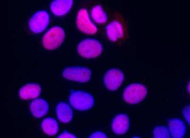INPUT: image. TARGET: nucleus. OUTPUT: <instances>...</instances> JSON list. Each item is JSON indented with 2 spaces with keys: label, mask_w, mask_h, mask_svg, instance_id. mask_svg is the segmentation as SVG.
Segmentation results:
<instances>
[{
  "label": "nucleus",
  "mask_w": 190,
  "mask_h": 138,
  "mask_svg": "<svg viewBox=\"0 0 190 138\" xmlns=\"http://www.w3.org/2000/svg\"><path fill=\"white\" fill-rule=\"evenodd\" d=\"M41 126L44 132L49 135H55L58 130L57 122L55 119L52 118H47L44 119L42 122Z\"/></svg>",
  "instance_id": "dca6fc26"
},
{
  "label": "nucleus",
  "mask_w": 190,
  "mask_h": 138,
  "mask_svg": "<svg viewBox=\"0 0 190 138\" xmlns=\"http://www.w3.org/2000/svg\"><path fill=\"white\" fill-rule=\"evenodd\" d=\"M153 136L155 138L170 137V133L166 126H161L155 128L153 131Z\"/></svg>",
  "instance_id": "a211bd4d"
},
{
  "label": "nucleus",
  "mask_w": 190,
  "mask_h": 138,
  "mask_svg": "<svg viewBox=\"0 0 190 138\" xmlns=\"http://www.w3.org/2000/svg\"><path fill=\"white\" fill-rule=\"evenodd\" d=\"M106 30L108 37L112 41H116L123 36L122 26L118 21H113L109 24L107 26Z\"/></svg>",
  "instance_id": "2eb2a0df"
},
{
  "label": "nucleus",
  "mask_w": 190,
  "mask_h": 138,
  "mask_svg": "<svg viewBox=\"0 0 190 138\" xmlns=\"http://www.w3.org/2000/svg\"><path fill=\"white\" fill-rule=\"evenodd\" d=\"M65 37L64 30L60 27L55 26L45 34L42 39L43 44L47 49H55L61 45Z\"/></svg>",
  "instance_id": "f03ea898"
},
{
  "label": "nucleus",
  "mask_w": 190,
  "mask_h": 138,
  "mask_svg": "<svg viewBox=\"0 0 190 138\" xmlns=\"http://www.w3.org/2000/svg\"><path fill=\"white\" fill-rule=\"evenodd\" d=\"M124 79L122 71L117 69H112L106 73L104 81L105 86L110 90L118 89L121 85Z\"/></svg>",
  "instance_id": "0eeeda50"
},
{
  "label": "nucleus",
  "mask_w": 190,
  "mask_h": 138,
  "mask_svg": "<svg viewBox=\"0 0 190 138\" xmlns=\"http://www.w3.org/2000/svg\"><path fill=\"white\" fill-rule=\"evenodd\" d=\"M105 134L101 132H93L89 136L90 138H107Z\"/></svg>",
  "instance_id": "aec40b11"
},
{
  "label": "nucleus",
  "mask_w": 190,
  "mask_h": 138,
  "mask_svg": "<svg viewBox=\"0 0 190 138\" xmlns=\"http://www.w3.org/2000/svg\"><path fill=\"white\" fill-rule=\"evenodd\" d=\"M56 112L58 119L63 123L70 122L73 117V111L71 108L65 102H60L57 105Z\"/></svg>",
  "instance_id": "9b49d317"
},
{
  "label": "nucleus",
  "mask_w": 190,
  "mask_h": 138,
  "mask_svg": "<svg viewBox=\"0 0 190 138\" xmlns=\"http://www.w3.org/2000/svg\"><path fill=\"white\" fill-rule=\"evenodd\" d=\"M41 89L40 86L35 83L28 84L23 87L20 89L19 95L23 99L34 98L40 94Z\"/></svg>",
  "instance_id": "9d476101"
},
{
  "label": "nucleus",
  "mask_w": 190,
  "mask_h": 138,
  "mask_svg": "<svg viewBox=\"0 0 190 138\" xmlns=\"http://www.w3.org/2000/svg\"><path fill=\"white\" fill-rule=\"evenodd\" d=\"M170 133L174 138H183L186 132V127L184 122L177 119H172L168 121Z\"/></svg>",
  "instance_id": "ddd939ff"
},
{
  "label": "nucleus",
  "mask_w": 190,
  "mask_h": 138,
  "mask_svg": "<svg viewBox=\"0 0 190 138\" xmlns=\"http://www.w3.org/2000/svg\"><path fill=\"white\" fill-rule=\"evenodd\" d=\"M58 138H76L73 134L66 131H65L57 137Z\"/></svg>",
  "instance_id": "412c9836"
},
{
  "label": "nucleus",
  "mask_w": 190,
  "mask_h": 138,
  "mask_svg": "<svg viewBox=\"0 0 190 138\" xmlns=\"http://www.w3.org/2000/svg\"><path fill=\"white\" fill-rule=\"evenodd\" d=\"M77 25L81 31L86 33L92 34L97 31L96 27L90 20L87 12L84 9H81L78 13Z\"/></svg>",
  "instance_id": "6e6552de"
},
{
  "label": "nucleus",
  "mask_w": 190,
  "mask_h": 138,
  "mask_svg": "<svg viewBox=\"0 0 190 138\" xmlns=\"http://www.w3.org/2000/svg\"><path fill=\"white\" fill-rule=\"evenodd\" d=\"M103 49L101 44L98 41L92 39H87L79 44L77 50L79 54L86 58L96 57L101 53Z\"/></svg>",
  "instance_id": "7ed1b4c3"
},
{
  "label": "nucleus",
  "mask_w": 190,
  "mask_h": 138,
  "mask_svg": "<svg viewBox=\"0 0 190 138\" xmlns=\"http://www.w3.org/2000/svg\"><path fill=\"white\" fill-rule=\"evenodd\" d=\"M30 109L32 115L35 117L40 118L45 115L49 109V106L44 100L38 98L31 103Z\"/></svg>",
  "instance_id": "f8f14e48"
},
{
  "label": "nucleus",
  "mask_w": 190,
  "mask_h": 138,
  "mask_svg": "<svg viewBox=\"0 0 190 138\" xmlns=\"http://www.w3.org/2000/svg\"><path fill=\"white\" fill-rule=\"evenodd\" d=\"M49 21L48 13L45 11H39L30 18L29 23L31 30L35 33H41L47 26Z\"/></svg>",
  "instance_id": "423d86ee"
},
{
  "label": "nucleus",
  "mask_w": 190,
  "mask_h": 138,
  "mask_svg": "<svg viewBox=\"0 0 190 138\" xmlns=\"http://www.w3.org/2000/svg\"><path fill=\"white\" fill-rule=\"evenodd\" d=\"M147 93L146 88L143 85L133 84L128 86L123 92V98L127 103L134 104L142 100Z\"/></svg>",
  "instance_id": "20e7f679"
},
{
  "label": "nucleus",
  "mask_w": 190,
  "mask_h": 138,
  "mask_svg": "<svg viewBox=\"0 0 190 138\" xmlns=\"http://www.w3.org/2000/svg\"><path fill=\"white\" fill-rule=\"evenodd\" d=\"M72 4L71 0H54L51 3V9L52 12L57 16H62L67 13Z\"/></svg>",
  "instance_id": "4468645a"
},
{
  "label": "nucleus",
  "mask_w": 190,
  "mask_h": 138,
  "mask_svg": "<svg viewBox=\"0 0 190 138\" xmlns=\"http://www.w3.org/2000/svg\"><path fill=\"white\" fill-rule=\"evenodd\" d=\"M129 126V117L124 114H120L116 116L112 123L113 131L118 135L124 134L128 130Z\"/></svg>",
  "instance_id": "1a4fd4ad"
},
{
  "label": "nucleus",
  "mask_w": 190,
  "mask_h": 138,
  "mask_svg": "<svg viewBox=\"0 0 190 138\" xmlns=\"http://www.w3.org/2000/svg\"><path fill=\"white\" fill-rule=\"evenodd\" d=\"M69 101L75 109L81 111L90 109L94 103V98L91 95L81 91H71Z\"/></svg>",
  "instance_id": "f257e3e1"
},
{
  "label": "nucleus",
  "mask_w": 190,
  "mask_h": 138,
  "mask_svg": "<svg viewBox=\"0 0 190 138\" xmlns=\"http://www.w3.org/2000/svg\"><path fill=\"white\" fill-rule=\"evenodd\" d=\"M190 106L185 107L183 109V113L188 123L190 125Z\"/></svg>",
  "instance_id": "6ab92c4d"
},
{
  "label": "nucleus",
  "mask_w": 190,
  "mask_h": 138,
  "mask_svg": "<svg viewBox=\"0 0 190 138\" xmlns=\"http://www.w3.org/2000/svg\"><path fill=\"white\" fill-rule=\"evenodd\" d=\"M91 15L93 19L97 23H103L107 20L106 15L100 6H96L93 8Z\"/></svg>",
  "instance_id": "f3484780"
},
{
  "label": "nucleus",
  "mask_w": 190,
  "mask_h": 138,
  "mask_svg": "<svg viewBox=\"0 0 190 138\" xmlns=\"http://www.w3.org/2000/svg\"><path fill=\"white\" fill-rule=\"evenodd\" d=\"M62 75L66 79L80 83L88 81L91 76V71L83 67H72L65 69Z\"/></svg>",
  "instance_id": "39448f33"
}]
</instances>
